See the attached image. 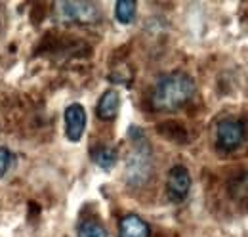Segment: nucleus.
<instances>
[{
  "label": "nucleus",
  "mask_w": 248,
  "mask_h": 237,
  "mask_svg": "<svg viewBox=\"0 0 248 237\" xmlns=\"http://www.w3.org/2000/svg\"><path fill=\"white\" fill-rule=\"evenodd\" d=\"M245 124L237 118H223L219 120L216 126V140H217V148L223 149V151H233L237 149L243 140H245Z\"/></svg>",
  "instance_id": "nucleus-4"
},
{
  "label": "nucleus",
  "mask_w": 248,
  "mask_h": 237,
  "mask_svg": "<svg viewBox=\"0 0 248 237\" xmlns=\"http://www.w3.org/2000/svg\"><path fill=\"white\" fill-rule=\"evenodd\" d=\"M86 128V111L80 103H71L65 109V134L67 140L78 142Z\"/></svg>",
  "instance_id": "nucleus-6"
},
{
  "label": "nucleus",
  "mask_w": 248,
  "mask_h": 237,
  "mask_svg": "<svg viewBox=\"0 0 248 237\" xmlns=\"http://www.w3.org/2000/svg\"><path fill=\"white\" fill-rule=\"evenodd\" d=\"M78 237H107V232L97 220H84L78 226Z\"/></svg>",
  "instance_id": "nucleus-11"
},
{
  "label": "nucleus",
  "mask_w": 248,
  "mask_h": 237,
  "mask_svg": "<svg viewBox=\"0 0 248 237\" xmlns=\"http://www.w3.org/2000/svg\"><path fill=\"white\" fill-rule=\"evenodd\" d=\"M119 234L121 237H149L151 230L147 222L138 214H126L119 224Z\"/></svg>",
  "instance_id": "nucleus-7"
},
{
  "label": "nucleus",
  "mask_w": 248,
  "mask_h": 237,
  "mask_svg": "<svg viewBox=\"0 0 248 237\" xmlns=\"http://www.w3.org/2000/svg\"><path fill=\"white\" fill-rule=\"evenodd\" d=\"M195 81L186 73H170L158 79L151 92V107L155 111H176L193 98Z\"/></svg>",
  "instance_id": "nucleus-1"
},
{
  "label": "nucleus",
  "mask_w": 248,
  "mask_h": 237,
  "mask_svg": "<svg viewBox=\"0 0 248 237\" xmlns=\"http://www.w3.org/2000/svg\"><path fill=\"white\" fill-rule=\"evenodd\" d=\"M14 165V153L8 148H0V178L4 176Z\"/></svg>",
  "instance_id": "nucleus-12"
},
{
  "label": "nucleus",
  "mask_w": 248,
  "mask_h": 237,
  "mask_svg": "<svg viewBox=\"0 0 248 237\" xmlns=\"http://www.w3.org/2000/svg\"><path fill=\"white\" fill-rule=\"evenodd\" d=\"M119 107H121V96L117 90H107L95 107V113L101 120H113L119 115Z\"/></svg>",
  "instance_id": "nucleus-8"
},
{
  "label": "nucleus",
  "mask_w": 248,
  "mask_h": 237,
  "mask_svg": "<svg viewBox=\"0 0 248 237\" xmlns=\"http://www.w3.org/2000/svg\"><path fill=\"white\" fill-rule=\"evenodd\" d=\"M191 189V174L184 165H176L170 169L166 180V195L172 203H182Z\"/></svg>",
  "instance_id": "nucleus-5"
},
{
  "label": "nucleus",
  "mask_w": 248,
  "mask_h": 237,
  "mask_svg": "<svg viewBox=\"0 0 248 237\" xmlns=\"http://www.w3.org/2000/svg\"><path fill=\"white\" fill-rule=\"evenodd\" d=\"M128 134H130V140L134 144V149L126 161V182L130 186H143L153 172L151 146L140 128L132 126Z\"/></svg>",
  "instance_id": "nucleus-2"
},
{
  "label": "nucleus",
  "mask_w": 248,
  "mask_h": 237,
  "mask_svg": "<svg viewBox=\"0 0 248 237\" xmlns=\"http://www.w3.org/2000/svg\"><path fill=\"white\" fill-rule=\"evenodd\" d=\"M58 17L63 23L92 25L99 21V10L93 2H58Z\"/></svg>",
  "instance_id": "nucleus-3"
},
{
  "label": "nucleus",
  "mask_w": 248,
  "mask_h": 237,
  "mask_svg": "<svg viewBox=\"0 0 248 237\" xmlns=\"http://www.w3.org/2000/svg\"><path fill=\"white\" fill-rule=\"evenodd\" d=\"M92 159L97 167L109 170L117 163V151L113 148H109V146H97V148L92 149Z\"/></svg>",
  "instance_id": "nucleus-9"
},
{
  "label": "nucleus",
  "mask_w": 248,
  "mask_h": 237,
  "mask_svg": "<svg viewBox=\"0 0 248 237\" xmlns=\"http://www.w3.org/2000/svg\"><path fill=\"white\" fill-rule=\"evenodd\" d=\"M136 8H138V4L134 0H119L115 4V17H117V21L123 23V25L132 23L134 17H136Z\"/></svg>",
  "instance_id": "nucleus-10"
}]
</instances>
